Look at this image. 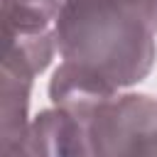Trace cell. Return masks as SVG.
<instances>
[{
	"label": "cell",
	"mask_w": 157,
	"mask_h": 157,
	"mask_svg": "<svg viewBox=\"0 0 157 157\" xmlns=\"http://www.w3.org/2000/svg\"><path fill=\"white\" fill-rule=\"evenodd\" d=\"M56 44L66 64L110 88L140 81L155 56L152 29L123 0H64Z\"/></svg>",
	"instance_id": "6da1fadb"
},
{
	"label": "cell",
	"mask_w": 157,
	"mask_h": 157,
	"mask_svg": "<svg viewBox=\"0 0 157 157\" xmlns=\"http://www.w3.org/2000/svg\"><path fill=\"white\" fill-rule=\"evenodd\" d=\"M91 157H157V101H103L88 125Z\"/></svg>",
	"instance_id": "7a4b0ae2"
},
{
	"label": "cell",
	"mask_w": 157,
	"mask_h": 157,
	"mask_svg": "<svg viewBox=\"0 0 157 157\" xmlns=\"http://www.w3.org/2000/svg\"><path fill=\"white\" fill-rule=\"evenodd\" d=\"M88 125L64 108L42 113L27 132V157H91Z\"/></svg>",
	"instance_id": "3957f363"
},
{
	"label": "cell",
	"mask_w": 157,
	"mask_h": 157,
	"mask_svg": "<svg viewBox=\"0 0 157 157\" xmlns=\"http://www.w3.org/2000/svg\"><path fill=\"white\" fill-rule=\"evenodd\" d=\"M64 0H2V29L17 34H42Z\"/></svg>",
	"instance_id": "277c9868"
}]
</instances>
